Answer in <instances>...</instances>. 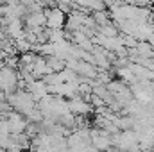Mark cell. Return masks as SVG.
I'll return each instance as SVG.
<instances>
[{"label": "cell", "mask_w": 154, "mask_h": 152, "mask_svg": "<svg viewBox=\"0 0 154 152\" xmlns=\"http://www.w3.org/2000/svg\"><path fill=\"white\" fill-rule=\"evenodd\" d=\"M0 90L5 95H11L18 90V72L9 66H0Z\"/></svg>", "instance_id": "obj_1"}, {"label": "cell", "mask_w": 154, "mask_h": 152, "mask_svg": "<svg viewBox=\"0 0 154 152\" xmlns=\"http://www.w3.org/2000/svg\"><path fill=\"white\" fill-rule=\"evenodd\" d=\"M90 145L95 147L97 150L108 152L113 149V141H111V134H108L102 129L97 127H90Z\"/></svg>", "instance_id": "obj_2"}, {"label": "cell", "mask_w": 154, "mask_h": 152, "mask_svg": "<svg viewBox=\"0 0 154 152\" xmlns=\"http://www.w3.org/2000/svg\"><path fill=\"white\" fill-rule=\"evenodd\" d=\"M43 13H45V18H47L45 29H50V31L65 29L66 14L61 9H57V7H47V9H43Z\"/></svg>", "instance_id": "obj_3"}, {"label": "cell", "mask_w": 154, "mask_h": 152, "mask_svg": "<svg viewBox=\"0 0 154 152\" xmlns=\"http://www.w3.org/2000/svg\"><path fill=\"white\" fill-rule=\"evenodd\" d=\"M4 120L7 122V127H9V132L11 134H22V132H25V129L29 125V122H27V118L23 114L16 113L13 109L9 113L4 114Z\"/></svg>", "instance_id": "obj_4"}, {"label": "cell", "mask_w": 154, "mask_h": 152, "mask_svg": "<svg viewBox=\"0 0 154 152\" xmlns=\"http://www.w3.org/2000/svg\"><path fill=\"white\" fill-rule=\"evenodd\" d=\"M68 102V111L72 114H79V116H88L90 113H93V108L90 102H86L81 95H77L74 99L66 100Z\"/></svg>", "instance_id": "obj_5"}, {"label": "cell", "mask_w": 154, "mask_h": 152, "mask_svg": "<svg viewBox=\"0 0 154 152\" xmlns=\"http://www.w3.org/2000/svg\"><path fill=\"white\" fill-rule=\"evenodd\" d=\"M47 65H48V68H50L52 72H61V70H65V61L59 59V57H56V56L47 57Z\"/></svg>", "instance_id": "obj_6"}, {"label": "cell", "mask_w": 154, "mask_h": 152, "mask_svg": "<svg viewBox=\"0 0 154 152\" xmlns=\"http://www.w3.org/2000/svg\"><path fill=\"white\" fill-rule=\"evenodd\" d=\"M147 43H149V45H151V47L154 48V32L151 34V36H149V38H147Z\"/></svg>", "instance_id": "obj_7"}]
</instances>
